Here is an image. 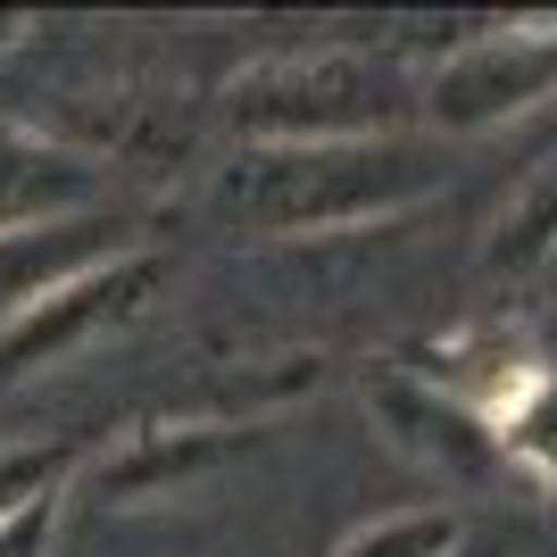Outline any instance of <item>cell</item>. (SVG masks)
<instances>
[{
	"instance_id": "obj_9",
	"label": "cell",
	"mask_w": 557,
	"mask_h": 557,
	"mask_svg": "<svg viewBox=\"0 0 557 557\" xmlns=\"http://www.w3.org/2000/svg\"><path fill=\"white\" fill-rule=\"evenodd\" d=\"M92 466V449L75 442H17L0 449V524H17V516L50 508V499H67V483Z\"/></svg>"
},
{
	"instance_id": "obj_12",
	"label": "cell",
	"mask_w": 557,
	"mask_h": 557,
	"mask_svg": "<svg viewBox=\"0 0 557 557\" xmlns=\"http://www.w3.org/2000/svg\"><path fill=\"white\" fill-rule=\"evenodd\" d=\"M549 258H557V250H549Z\"/></svg>"
},
{
	"instance_id": "obj_8",
	"label": "cell",
	"mask_w": 557,
	"mask_h": 557,
	"mask_svg": "<svg viewBox=\"0 0 557 557\" xmlns=\"http://www.w3.org/2000/svg\"><path fill=\"white\" fill-rule=\"evenodd\" d=\"M491 449H499L516 474H533V483L557 499V367H541L533 383H524V399L491 424Z\"/></svg>"
},
{
	"instance_id": "obj_6",
	"label": "cell",
	"mask_w": 557,
	"mask_h": 557,
	"mask_svg": "<svg viewBox=\"0 0 557 557\" xmlns=\"http://www.w3.org/2000/svg\"><path fill=\"white\" fill-rule=\"evenodd\" d=\"M367 417H374V433L399 449L408 466H424V474H449V483H474L499 449H491V433L474 417H466L458 399H442L433 383H424L417 367H374L367 383Z\"/></svg>"
},
{
	"instance_id": "obj_10",
	"label": "cell",
	"mask_w": 557,
	"mask_h": 557,
	"mask_svg": "<svg viewBox=\"0 0 557 557\" xmlns=\"http://www.w3.org/2000/svg\"><path fill=\"white\" fill-rule=\"evenodd\" d=\"M458 549H466L458 508H399V516L358 524L333 557H458Z\"/></svg>"
},
{
	"instance_id": "obj_11",
	"label": "cell",
	"mask_w": 557,
	"mask_h": 557,
	"mask_svg": "<svg viewBox=\"0 0 557 557\" xmlns=\"http://www.w3.org/2000/svg\"><path fill=\"white\" fill-rule=\"evenodd\" d=\"M59 508H67V499H50V508L0 524V557H50V541H59Z\"/></svg>"
},
{
	"instance_id": "obj_1",
	"label": "cell",
	"mask_w": 557,
	"mask_h": 557,
	"mask_svg": "<svg viewBox=\"0 0 557 557\" xmlns=\"http://www.w3.org/2000/svg\"><path fill=\"white\" fill-rule=\"evenodd\" d=\"M442 191V141L433 134H374V141H300V150H233L216 200L242 233L308 242V233L392 225Z\"/></svg>"
},
{
	"instance_id": "obj_7",
	"label": "cell",
	"mask_w": 557,
	"mask_h": 557,
	"mask_svg": "<svg viewBox=\"0 0 557 557\" xmlns=\"http://www.w3.org/2000/svg\"><path fill=\"white\" fill-rule=\"evenodd\" d=\"M116 250H134V233L109 209L50 216V225H9L0 233V325H9L17 308H34L50 283L84 275V267H100V258H116Z\"/></svg>"
},
{
	"instance_id": "obj_3",
	"label": "cell",
	"mask_w": 557,
	"mask_h": 557,
	"mask_svg": "<svg viewBox=\"0 0 557 557\" xmlns=\"http://www.w3.org/2000/svg\"><path fill=\"white\" fill-rule=\"evenodd\" d=\"M557 100V17H508L483 25L433 59V75L417 84V116L442 141H474L499 125H524L533 109Z\"/></svg>"
},
{
	"instance_id": "obj_5",
	"label": "cell",
	"mask_w": 557,
	"mask_h": 557,
	"mask_svg": "<svg viewBox=\"0 0 557 557\" xmlns=\"http://www.w3.org/2000/svg\"><path fill=\"white\" fill-rule=\"evenodd\" d=\"M258 442L250 417H175V424H134L116 433L84 474L109 508H141V499H166V491H191L200 474H216L225 458Z\"/></svg>"
},
{
	"instance_id": "obj_2",
	"label": "cell",
	"mask_w": 557,
	"mask_h": 557,
	"mask_svg": "<svg viewBox=\"0 0 557 557\" xmlns=\"http://www.w3.org/2000/svg\"><path fill=\"white\" fill-rule=\"evenodd\" d=\"M225 125L242 150H300V141H374L417 134V84L383 50H283L225 84Z\"/></svg>"
},
{
	"instance_id": "obj_4",
	"label": "cell",
	"mask_w": 557,
	"mask_h": 557,
	"mask_svg": "<svg viewBox=\"0 0 557 557\" xmlns=\"http://www.w3.org/2000/svg\"><path fill=\"white\" fill-rule=\"evenodd\" d=\"M166 275H175V267H166V250L134 242V250H116V258H100V267H84V275L50 283L34 308H17V317L0 325V383H25V374L59 367V358H75V349H92L100 333L134 325L141 308L159 300Z\"/></svg>"
}]
</instances>
